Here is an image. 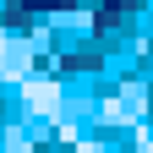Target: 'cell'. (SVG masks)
I'll list each match as a JSON object with an SVG mask.
<instances>
[{
    "mask_svg": "<svg viewBox=\"0 0 153 153\" xmlns=\"http://www.w3.org/2000/svg\"><path fill=\"white\" fill-rule=\"evenodd\" d=\"M27 60V44H16V38H0V71H22Z\"/></svg>",
    "mask_w": 153,
    "mask_h": 153,
    "instance_id": "cell-1",
    "label": "cell"
},
{
    "mask_svg": "<svg viewBox=\"0 0 153 153\" xmlns=\"http://www.w3.org/2000/svg\"><path fill=\"white\" fill-rule=\"evenodd\" d=\"M27 104H33V109H60V93H55L49 82H33V88H27Z\"/></svg>",
    "mask_w": 153,
    "mask_h": 153,
    "instance_id": "cell-2",
    "label": "cell"
}]
</instances>
